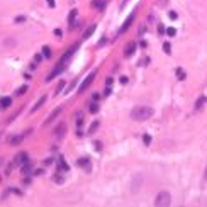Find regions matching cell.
<instances>
[{
	"mask_svg": "<svg viewBox=\"0 0 207 207\" xmlns=\"http://www.w3.org/2000/svg\"><path fill=\"white\" fill-rule=\"evenodd\" d=\"M26 21V17L24 16H19V17H16V24H19V22H24Z\"/></svg>",
	"mask_w": 207,
	"mask_h": 207,
	"instance_id": "28",
	"label": "cell"
},
{
	"mask_svg": "<svg viewBox=\"0 0 207 207\" xmlns=\"http://www.w3.org/2000/svg\"><path fill=\"white\" fill-rule=\"evenodd\" d=\"M206 178H207V170H206Z\"/></svg>",
	"mask_w": 207,
	"mask_h": 207,
	"instance_id": "39",
	"label": "cell"
},
{
	"mask_svg": "<svg viewBox=\"0 0 207 207\" xmlns=\"http://www.w3.org/2000/svg\"><path fill=\"white\" fill-rule=\"evenodd\" d=\"M26 92H27V87H26V85H22L21 88H19V90L16 92V93H17V95H24V93H26Z\"/></svg>",
	"mask_w": 207,
	"mask_h": 207,
	"instance_id": "24",
	"label": "cell"
},
{
	"mask_svg": "<svg viewBox=\"0 0 207 207\" xmlns=\"http://www.w3.org/2000/svg\"><path fill=\"white\" fill-rule=\"evenodd\" d=\"M54 36L61 37V36H63V31H61V29H54Z\"/></svg>",
	"mask_w": 207,
	"mask_h": 207,
	"instance_id": "26",
	"label": "cell"
},
{
	"mask_svg": "<svg viewBox=\"0 0 207 207\" xmlns=\"http://www.w3.org/2000/svg\"><path fill=\"white\" fill-rule=\"evenodd\" d=\"M61 112H63V107H58V109H54V111L49 114V117H48V121H46V124H51V122H53L54 119H56L59 114H61Z\"/></svg>",
	"mask_w": 207,
	"mask_h": 207,
	"instance_id": "6",
	"label": "cell"
},
{
	"mask_svg": "<svg viewBox=\"0 0 207 207\" xmlns=\"http://www.w3.org/2000/svg\"><path fill=\"white\" fill-rule=\"evenodd\" d=\"M0 163H2V160H0Z\"/></svg>",
	"mask_w": 207,
	"mask_h": 207,
	"instance_id": "40",
	"label": "cell"
},
{
	"mask_svg": "<svg viewBox=\"0 0 207 207\" xmlns=\"http://www.w3.org/2000/svg\"><path fill=\"white\" fill-rule=\"evenodd\" d=\"M65 131H66V124H65V122H61L58 128L54 129V136H56V138H63V136H65Z\"/></svg>",
	"mask_w": 207,
	"mask_h": 207,
	"instance_id": "8",
	"label": "cell"
},
{
	"mask_svg": "<svg viewBox=\"0 0 207 207\" xmlns=\"http://www.w3.org/2000/svg\"><path fill=\"white\" fill-rule=\"evenodd\" d=\"M78 165H80V166H83L87 171H90V168H92V166H90V161H88V158H80Z\"/></svg>",
	"mask_w": 207,
	"mask_h": 207,
	"instance_id": "11",
	"label": "cell"
},
{
	"mask_svg": "<svg viewBox=\"0 0 207 207\" xmlns=\"http://www.w3.org/2000/svg\"><path fill=\"white\" fill-rule=\"evenodd\" d=\"M175 73H177V78H178V80H185V78H187V73H185V71H183L182 68H177Z\"/></svg>",
	"mask_w": 207,
	"mask_h": 207,
	"instance_id": "18",
	"label": "cell"
},
{
	"mask_svg": "<svg viewBox=\"0 0 207 207\" xmlns=\"http://www.w3.org/2000/svg\"><path fill=\"white\" fill-rule=\"evenodd\" d=\"M171 202V197L168 192H160L158 195H156V199H154V206L156 207H166L170 206Z\"/></svg>",
	"mask_w": 207,
	"mask_h": 207,
	"instance_id": "2",
	"label": "cell"
},
{
	"mask_svg": "<svg viewBox=\"0 0 207 207\" xmlns=\"http://www.w3.org/2000/svg\"><path fill=\"white\" fill-rule=\"evenodd\" d=\"M119 82H121L122 85H124V83H128V76H121V80H119Z\"/></svg>",
	"mask_w": 207,
	"mask_h": 207,
	"instance_id": "33",
	"label": "cell"
},
{
	"mask_svg": "<svg viewBox=\"0 0 207 207\" xmlns=\"http://www.w3.org/2000/svg\"><path fill=\"white\" fill-rule=\"evenodd\" d=\"M134 53H136V43H129L124 49V58H131Z\"/></svg>",
	"mask_w": 207,
	"mask_h": 207,
	"instance_id": "4",
	"label": "cell"
},
{
	"mask_svg": "<svg viewBox=\"0 0 207 207\" xmlns=\"http://www.w3.org/2000/svg\"><path fill=\"white\" fill-rule=\"evenodd\" d=\"M51 163H53V160H51V158H48V160H44V161H43V165H46V166L51 165Z\"/></svg>",
	"mask_w": 207,
	"mask_h": 207,
	"instance_id": "32",
	"label": "cell"
},
{
	"mask_svg": "<svg viewBox=\"0 0 207 207\" xmlns=\"http://www.w3.org/2000/svg\"><path fill=\"white\" fill-rule=\"evenodd\" d=\"M29 161V156H27V153H19L16 156V165H24V163H27Z\"/></svg>",
	"mask_w": 207,
	"mask_h": 207,
	"instance_id": "7",
	"label": "cell"
},
{
	"mask_svg": "<svg viewBox=\"0 0 207 207\" xmlns=\"http://www.w3.org/2000/svg\"><path fill=\"white\" fill-rule=\"evenodd\" d=\"M92 7H93V9H104V7H105V4H104V2H100V0H93V2H92Z\"/></svg>",
	"mask_w": 207,
	"mask_h": 207,
	"instance_id": "19",
	"label": "cell"
},
{
	"mask_svg": "<svg viewBox=\"0 0 207 207\" xmlns=\"http://www.w3.org/2000/svg\"><path fill=\"white\" fill-rule=\"evenodd\" d=\"M143 141H144V144H146V146H149V143H151V136H149V134H144V136H143Z\"/></svg>",
	"mask_w": 207,
	"mask_h": 207,
	"instance_id": "25",
	"label": "cell"
},
{
	"mask_svg": "<svg viewBox=\"0 0 207 207\" xmlns=\"http://www.w3.org/2000/svg\"><path fill=\"white\" fill-rule=\"evenodd\" d=\"M154 114V111L151 109V107L148 105H139V107H134L133 111H131V119H134V121H148V119H151V116Z\"/></svg>",
	"mask_w": 207,
	"mask_h": 207,
	"instance_id": "1",
	"label": "cell"
},
{
	"mask_svg": "<svg viewBox=\"0 0 207 207\" xmlns=\"http://www.w3.org/2000/svg\"><path fill=\"white\" fill-rule=\"evenodd\" d=\"M170 19H173V21H175V19H177V12H170Z\"/></svg>",
	"mask_w": 207,
	"mask_h": 207,
	"instance_id": "36",
	"label": "cell"
},
{
	"mask_svg": "<svg viewBox=\"0 0 207 207\" xmlns=\"http://www.w3.org/2000/svg\"><path fill=\"white\" fill-rule=\"evenodd\" d=\"M10 104H12V99H10V97H4V99L0 100V107H2V109L10 107Z\"/></svg>",
	"mask_w": 207,
	"mask_h": 207,
	"instance_id": "13",
	"label": "cell"
},
{
	"mask_svg": "<svg viewBox=\"0 0 207 207\" xmlns=\"http://www.w3.org/2000/svg\"><path fill=\"white\" fill-rule=\"evenodd\" d=\"M43 56L44 58H49V56H51V49H49L48 46H44L43 48Z\"/></svg>",
	"mask_w": 207,
	"mask_h": 207,
	"instance_id": "21",
	"label": "cell"
},
{
	"mask_svg": "<svg viewBox=\"0 0 207 207\" xmlns=\"http://www.w3.org/2000/svg\"><path fill=\"white\" fill-rule=\"evenodd\" d=\"M78 16V10L76 9H73V10L70 12V16H68V24H70V29H73V24H75V17Z\"/></svg>",
	"mask_w": 207,
	"mask_h": 207,
	"instance_id": "9",
	"label": "cell"
},
{
	"mask_svg": "<svg viewBox=\"0 0 207 207\" xmlns=\"http://www.w3.org/2000/svg\"><path fill=\"white\" fill-rule=\"evenodd\" d=\"M163 31H165V27L160 24V26H158V32H160V34H163Z\"/></svg>",
	"mask_w": 207,
	"mask_h": 207,
	"instance_id": "37",
	"label": "cell"
},
{
	"mask_svg": "<svg viewBox=\"0 0 207 207\" xmlns=\"http://www.w3.org/2000/svg\"><path fill=\"white\" fill-rule=\"evenodd\" d=\"M207 102V97H200L199 100H197V104H195V111H200L202 107H204V104Z\"/></svg>",
	"mask_w": 207,
	"mask_h": 207,
	"instance_id": "16",
	"label": "cell"
},
{
	"mask_svg": "<svg viewBox=\"0 0 207 207\" xmlns=\"http://www.w3.org/2000/svg\"><path fill=\"white\" fill-rule=\"evenodd\" d=\"M31 168H32L31 161H27V163H24V165H22V173H24V175H29V173H31Z\"/></svg>",
	"mask_w": 207,
	"mask_h": 207,
	"instance_id": "15",
	"label": "cell"
},
{
	"mask_svg": "<svg viewBox=\"0 0 207 207\" xmlns=\"http://www.w3.org/2000/svg\"><path fill=\"white\" fill-rule=\"evenodd\" d=\"M134 17H136V14H131V16L128 17V19H126V22H124V24H122V27H121V31L119 32H126L129 29V27H131V24H133V21H134Z\"/></svg>",
	"mask_w": 207,
	"mask_h": 207,
	"instance_id": "5",
	"label": "cell"
},
{
	"mask_svg": "<svg viewBox=\"0 0 207 207\" xmlns=\"http://www.w3.org/2000/svg\"><path fill=\"white\" fill-rule=\"evenodd\" d=\"M99 109H100V107H99V104H97V102H92L90 107H88V111H90L92 114H97V112H99Z\"/></svg>",
	"mask_w": 207,
	"mask_h": 207,
	"instance_id": "20",
	"label": "cell"
},
{
	"mask_svg": "<svg viewBox=\"0 0 207 207\" xmlns=\"http://www.w3.org/2000/svg\"><path fill=\"white\" fill-rule=\"evenodd\" d=\"M112 82H114V78H111V76H109V78L105 80V85H107V87H111V85H112Z\"/></svg>",
	"mask_w": 207,
	"mask_h": 207,
	"instance_id": "29",
	"label": "cell"
},
{
	"mask_svg": "<svg viewBox=\"0 0 207 207\" xmlns=\"http://www.w3.org/2000/svg\"><path fill=\"white\" fill-rule=\"evenodd\" d=\"M46 2H48L49 9H54V0H46Z\"/></svg>",
	"mask_w": 207,
	"mask_h": 207,
	"instance_id": "31",
	"label": "cell"
},
{
	"mask_svg": "<svg viewBox=\"0 0 207 207\" xmlns=\"http://www.w3.org/2000/svg\"><path fill=\"white\" fill-rule=\"evenodd\" d=\"M111 87H107V88H105V90H104V95H111Z\"/></svg>",
	"mask_w": 207,
	"mask_h": 207,
	"instance_id": "34",
	"label": "cell"
},
{
	"mask_svg": "<svg viewBox=\"0 0 207 207\" xmlns=\"http://www.w3.org/2000/svg\"><path fill=\"white\" fill-rule=\"evenodd\" d=\"M93 78H95V71H92V73L88 75V76H87V78L83 80V82H82V85H80L78 92H85L87 88H88V87L92 85V82H93Z\"/></svg>",
	"mask_w": 207,
	"mask_h": 207,
	"instance_id": "3",
	"label": "cell"
},
{
	"mask_svg": "<svg viewBox=\"0 0 207 207\" xmlns=\"http://www.w3.org/2000/svg\"><path fill=\"white\" fill-rule=\"evenodd\" d=\"M163 51H165L166 54H170V53H171V46H170V43H165V44H163Z\"/></svg>",
	"mask_w": 207,
	"mask_h": 207,
	"instance_id": "23",
	"label": "cell"
},
{
	"mask_svg": "<svg viewBox=\"0 0 207 207\" xmlns=\"http://www.w3.org/2000/svg\"><path fill=\"white\" fill-rule=\"evenodd\" d=\"M46 100H48V97H46V95H43L41 99H39V100H37V104H36V105L32 107V111H31V112H36L37 109H41V107H43L44 104H46Z\"/></svg>",
	"mask_w": 207,
	"mask_h": 207,
	"instance_id": "10",
	"label": "cell"
},
{
	"mask_svg": "<svg viewBox=\"0 0 207 207\" xmlns=\"http://www.w3.org/2000/svg\"><path fill=\"white\" fill-rule=\"evenodd\" d=\"M126 2H128V0H122V4H121V9H124V5H126Z\"/></svg>",
	"mask_w": 207,
	"mask_h": 207,
	"instance_id": "38",
	"label": "cell"
},
{
	"mask_svg": "<svg viewBox=\"0 0 207 207\" xmlns=\"http://www.w3.org/2000/svg\"><path fill=\"white\" fill-rule=\"evenodd\" d=\"M95 149H97V151H100V149H102V143H95Z\"/></svg>",
	"mask_w": 207,
	"mask_h": 207,
	"instance_id": "35",
	"label": "cell"
},
{
	"mask_svg": "<svg viewBox=\"0 0 207 207\" xmlns=\"http://www.w3.org/2000/svg\"><path fill=\"white\" fill-rule=\"evenodd\" d=\"M95 24H92L90 27H88V29H85V32H83V37H90L92 34H93V31H95Z\"/></svg>",
	"mask_w": 207,
	"mask_h": 207,
	"instance_id": "17",
	"label": "cell"
},
{
	"mask_svg": "<svg viewBox=\"0 0 207 207\" xmlns=\"http://www.w3.org/2000/svg\"><path fill=\"white\" fill-rule=\"evenodd\" d=\"M63 88H65V82L61 80V82H59V85H58V88H56V92H61Z\"/></svg>",
	"mask_w": 207,
	"mask_h": 207,
	"instance_id": "27",
	"label": "cell"
},
{
	"mask_svg": "<svg viewBox=\"0 0 207 207\" xmlns=\"http://www.w3.org/2000/svg\"><path fill=\"white\" fill-rule=\"evenodd\" d=\"M22 139H24V136H14V138L9 139V143H10V146H17V144L22 143Z\"/></svg>",
	"mask_w": 207,
	"mask_h": 207,
	"instance_id": "12",
	"label": "cell"
},
{
	"mask_svg": "<svg viewBox=\"0 0 207 207\" xmlns=\"http://www.w3.org/2000/svg\"><path fill=\"white\" fill-rule=\"evenodd\" d=\"M41 59H43V56H41V54H36V56H34V61H36V63H39Z\"/></svg>",
	"mask_w": 207,
	"mask_h": 207,
	"instance_id": "30",
	"label": "cell"
},
{
	"mask_svg": "<svg viewBox=\"0 0 207 207\" xmlns=\"http://www.w3.org/2000/svg\"><path fill=\"white\" fill-rule=\"evenodd\" d=\"M166 34H168L170 37H173L177 34V29H175V27H168V29H166Z\"/></svg>",
	"mask_w": 207,
	"mask_h": 207,
	"instance_id": "22",
	"label": "cell"
},
{
	"mask_svg": "<svg viewBox=\"0 0 207 207\" xmlns=\"http://www.w3.org/2000/svg\"><path fill=\"white\" fill-rule=\"evenodd\" d=\"M99 126H100V122H99V121L92 122V124H90V128H88V133H87V134H95V131L99 129Z\"/></svg>",
	"mask_w": 207,
	"mask_h": 207,
	"instance_id": "14",
	"label": "cell"
}]
</instances>
